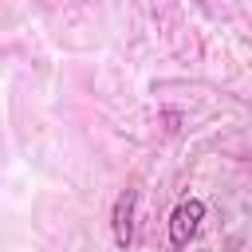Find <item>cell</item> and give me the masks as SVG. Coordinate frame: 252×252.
I'll return each instance as SVG.
<instances>
[{
	"instance_id": "1",
	"label": "cell",
	"mask_w": 252,
	"mask_h": 252,
	"mask_svg": "<svg viewBox=\"0 0 252 252\" xmlns=\"http://www.w3.org/2000/svg\"><path fill=\"white\" fill-rule=\"evenodd\" d=\"M201 220H205V201H201V197H185V201L169 213V244H173L177 252L189 248V240L197 236Z\"/></svg>"
},
{
	"instance_id": "2",
	"label": "cell",
	"mask_w": 252,
	"mask_h": 252,
	"mask_svg": "<svg viewBox=\"0 0 252 252\" xmlns=\"http://www.w3.org/2000/svg\"><path fill=\"white\" fill-rule=\"evenodd\" d=\"M134 209H138V189H122L114 197V213H110V232L118 248L134 244Z\"/></svg>"
}]
</instances>
